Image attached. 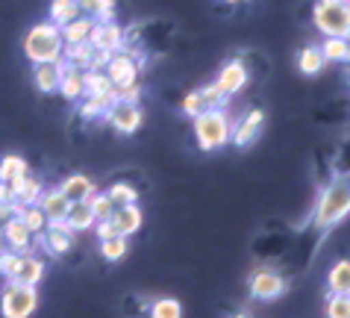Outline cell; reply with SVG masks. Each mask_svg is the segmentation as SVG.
Returning <instances> with one entry per match:
<instances>
[{
    "instance_id": "obj_1",
    "label": "cell",
    "mask_w": 350,
    "mask_h": 318,
    "mask_svg": "<svg viewBox=\"0 0 350 318\" xmlns=\"http://www.w3.org/2000/svg\"><path fill=\"white\" fill-rule=\"evenodd\" d=\"M194 139H198L200 150H221L224 144L232 136V121L224 106H212V109H203L200 115H194Z\"/></svg>"
},
{
    "instance_id": "obj_2",
    "label": "cell",
    "mask_w": 350,
    "mask_h": 318,
    "mask_svg": "<svg viewBox=\"0 0 350 318\" xmlns=\"http://www.w3.org/2000/svg\"><path fill=\"white\" fill-rule=\"evenodd\" d=\"M62 30L53 21L36 24L24 38V53L33 65L42 62H59L62 59Z\"/></svg>"
},
{
    "instance_id": "obj_3",
    "label": "cell",
    "mask_w": 350,
    "mask_h": 318,
    "mask_svg": "<svg viewBox=\"0 0 350 318\" xmlns=\"http://www.w3.org/2000/svg\"><path fill=\"white\" fill-rule=\"evenodd\" d=\"M350 215V183L336 180L333 186L324 189V195L318 200L315 209V224L318 227H333L338 221H345Z\"/></svg>"
},
{
    "instance_id": "obj_4",
    "label": "cell",
    "mask_w": 350,
    "mask_h": 318,
    "mask_svg": "<svg viewBox=\"0 0 350 318\" xmlns=\"http://www.w3.org/2000/svg\"><path fill=\"white\" fill-rule=\"evenodd\" d=\"M38 286H24L15 280H6L0 292V313L3 318H30L38 310Z\"/></svg>"
},
{
    "instance_id": "obj_5",
    "label": "cell",
    "mask_w": 350,
    "mask_h": 318,
    "mask_svg": "<svg viewBox=\"0 0 350 318\" xmlns=\"http://www.w3.org/2000/svg\"><path fill=\"white\" fill-rule=\"evenodd\" d=\"M312 21L318 27V33L350 38V0H338V3H324V0H318Z\"/></svg>"
},
{
    "instance_id": "obj_6",
    "label": "cell",
    "mask_w": 350,
    "mask_h": 318,
    "mask_svg": "<svg viewBox=\"0 0 350 318\" xmlns=\"http://www.w3.org/2000/svg\"><path fill=\"white\" fill-rule=\"evenodd\" d=\"M106 121H109V127L118 130L121 136H133V133L142 127L144 115H142V109H139V103L115 101L109 109H106Z\"/></svg>"
},
{
    "instance_id": "obj_7",
    "label": "cell",
    "mask_w": 350,
    "mask_h": 318,
    "mask_svg": "<svg viewBox=\"0 0 350 318\" xmlns=\"http://www.w3.org/2000/svg\"><path fill=\"white\" fill-rule=\"evenodd\" d=\"M286 292V280L280 277L277 271H271V268H259V271L250 277V295L256 297V301H274Z\"/></svg>"
},
{
    "instance_id": "obj_8",
    "label": "cell",
    "mask_w": 350,
    "mask_h": 318,
    "mask_svg": "<svg viewBox=\"0 0 350 318\" xmlns=\"http://www.w3.org/2000/svg\"><path fill=\"white\" fill-rule=\"evenodd\" d=\"M106 77L112 80L115 89H121V85H133V83H139V62H135L130 53H118V56L112 53L109 65H106Z\"/></svg>"
},
{
    "instance_id": "obj_9",
    "label": "cell",
    "mask_w": 350,
    "mask_h": 318,
    "mask_svg": "<svg viewBox=\"0 0 350 318\" xmlns=\"http://www.w3.org/2000/svg\"><path fill=\"white\" fill-rule=\"evenodd\" d=\"M89 42L94 44V51L118 53L121 44H124V30L115 21H94V30L89 36Z\"/></svg>"
},
{
    "instance_id": "obj_10",
    "label": "cell",
    "mask_w": 350,
    "mask_h": 318,
    "mask_svg": "<svg viewBox=\"0 0 350 318\" xmlns=\"http://www.w3.org/2000/svg\"><path fill=\"white\" fill-rule=\"evenodd\" d=\"M262 127H265V112H262V109H250L245 118H241L239 127H232L230 142L236 144V148H250V144L259 139Z\"/></svg>"
},
{
    "instance_id": "obj_11",
    "label": "cell",
    "mask_w": 350,
    "mask_h": 318,
    "mask_svg": "<svg viewBox=\"0 0 350 318\" xmlns=\"http://www.w3.org/2000/svg\"><path fill=\"white\" fill-rule=\"evenodd\" d=\"M215 85H218V92L224 94V98H230V94H239V92L247 85V68H245V65H241L239 59L227 62V65L221 68Z\"/></svg>"
},
{
    "instance_id": "obj_12",
    "label": "cell",
    "mask_w": 350,
    "mask_h": 318,
    "mask_svg": "<svg viewBox=\"0 0 350 318\" xmlns=\"http://www.w3.org/2000/svg\"><path fill=\"white\" fill-rule=\"evenodd\" d=\"M68 68V62L59 59V62H42L36 65L33 71V80H36V89L51 94V92H59V80H62V71Z\"/></svg>"
},
{
    "instance_id": "obj_13",
    "label": "cell",
    "mask_w": 350,
    "mask_h": 318,
    "mask_svg": "<svg viewBox=\"0 0 350 318\" xmlns=\"http://www.w3.org/2000/svg\"><path fill=\"white\" fill-rule=\"evenodd\" d=\"M3 236H6L9 250H15V254H30V250H33V233L27 230V224L21 218L6 221V224H3Z\"/></svg>"
},
{
    "instance_id": "obj_14",
    "label": "cell",
    "mask_w": 350,
    "mask_h": 318,
    "mask_svg": "<svg viewBox=\"0 0 350 318\" xmlns=\"http://www.w3.org/2000/svg\"><path fill=\"white\" fill-rule=\"evenodd\" d=\"M112 224L118 230V236H133V233H139L142 224H144V212L139 209V204L118 207L112 215Z\"/></svg>"
},
{
    "instance_id": "obj_15",
    "label": "cell",
    "mask_w": 350,
    "mask_h": 318,
    "mask_svg": "<svg viewBox=\"0 0 350 318\" xmlns=\"http://www.w3.org/2000/svg\"><path fill=\"white\" fill-rule=\"evenodd\" d=\"M12 280L15 283H24V286H38V283L44 280V263L38 256H33V254H21Z\"/></svg>"
},
{
    "instance_id": "obj_16",
    "label": "cell",
    "mask_w": 350,
    "mask_h": 318,
    "mask_svg": "<svg viewBox=\"0 0 350 318\" xmlns=\"http://www.w3.org/2000/svg\"><path fill=\"white\" fill-rule=\"evenodd\" d=\"M65 224L74 230V233H83V230H92L97 221H94V212L89 200H71L68 207V215H65Z\"/></svg>"
},
{
    "instance_id": "obj_17",
    "label": "cell",
    "mask_w": 350,
    "mask_h": 318,
    "mask_svg": "<svg viewBox=\"0 0 350 318\" xmlns=\"http://www.w3.org/2000/svg\"><path fill=\"white\" fill-rule=\"evenodd\" d=\"M38 207H42L47 221H65L71 200H68L59 189H47V191H42V198H38Z\"/></svg>"
},
{
    "instance_id": "obj_18",
    "label": "cell",
    "mask_w": 350,
    "mask_h": 318,
    "mask_svg": "<svg viewBox=\"0 0 350 318\" xmlns=\"http://www.w3.org/2000/svg\"><path fill=\"white\" fill-rule=\"evenodd\" d=\"M59 92L65 94L68 101H80V98H85V71H83V68H74V65H68V68L62 71Z\"/></svg>"
},
{
    "instance_id": "obj_19",
    "label": "cell",
    "mask_w": 350,
    "mask_h": 318,
    "mask_svg": "<svg viewBox=\"0 0 350 318\" xmlns=\"http://www.w3.org/2000/svg\"><path fill=\"white\" fill-rule=\"evenodd\" d=\"M59 30H62V42H65V44L89 42V36H92V30H94V18L80 15V18H74V21H68L65 27H59Z\"/></svg>"
},
{
    "instance_id": "obj_20",
    "label": "cell",
    "mask_w": 350,
    "mask_h": 318,
    "mask_svg": "<svg viewBox=\"0 0 350 318\" xmlns=\"http://www.w3.org/2000/svg\"><path fill=\"white\" fill-rule=\"evenodd\" d=\"M59 191H62L68 200H85V198H89L92 191H97V189H94V183L85 177V174H71L68 180H62Z\"/></svg>"
},
{
    "instance_id": "obj_21",
    "label": "cell",
    "mask_w": 350,
    "mask_h": 318,
    "mask_svg": "<svg viewBox=\"0 0 350 318\" xmlns=\"http://www.w3.org/2000/svg\"><path fill=\"white\" fill-rule=\"evenodd\" d=\"M329 295H350V259H338L327 274Z\"/></svg>"
},
{
    "instance_id": "obj_22",
    "label": "cell",
    "mask_w": 350,
    "mask_h": 318,
    "mask_svg": "<svg viewBox=\"0 0 350 318\" xmlns=\"http://www.w3.org/2000/svg\"><path fill=\"white\" fill-rule=\"evenodd\" d=\"M321 53H324V59H327V62H350V38L324 36Z\"/></svg>"
},
{
    "instance_id": "obj_23",
    "label": "cell",
    "mask_w": 350,
    "mask_h": 318,
    "mask_svg": "<svg viewBox=\"0 0 350 318\" xmlns=\"http://www.w3.org/2000/svg\"><path fill=\"white\" fill-rule=\"evenodd\" d=\"M94 59V44L92 42H80V44H65V62L74 68L89 71V65Z\"/></svg>"
},
{
    "instance_id": "obj_24",
    "label": "cell",
    "mask_w": 350,
    "mask_h": 318,
    "mask_svg": "<svg viewBox=\"0 0 350 318\" xmlns=\"http://www.w3.org/2000/svg\"><path fill=\"white\" fill-rule=\"evenodd\" d=\"M77 6L94 21H115V0H77Z\"/></svg>"
},
{
    "instance_id": "obj_25",
    "label": "cell",
    "mask_w": 350,
    "mask_h": 318,
    "mask_svg": "<svg viewBox=\"0 0 350 318\" xmlns=\"http://www.w3.org/2000/svg\"><path fill=\"white\" fill-rule=\"evenodd\" d=\"M324 65H327V59H324V53H321V47L309 44L297 56V68H300V74H306V77L321 74V71H324Z\"/></svg>"
},
{
    "instance_id": "obj_26",
    "label": "cell",
    "mask_w": 350,
    "mask_h": 318,
    "mask_svg": "<svg viewBox=\"0 0 350 318\" xmlns=\"http://www.w3.org/2000/svg\"><path fill=\"white\" fill-rule=\"evenodd\" d=\"M42 191H44L42 180L33 177V174H27V177H24V183H21V189L15 191V200H18V204H21V207H33V204H38V198H42Z\"/></svg>"
},
{
    "instance_id": "obj_27",
    "label": "cell",
    "mask_w": 350,
    "mask_h": 318,
    "mask_svg": "<svg viewBox=\"0 0 350 318\" xmlns=\"http://www.w3.org/2000/svg\"><path fill=\"white\" fill-rule=\"evenodd\" d=\"M80 6H77V0H53L51 6V21L56 27H65L68 21H74V18H80Z\"/></svg>"
},
{
    "instance_id": "obj_28",
    "label": "cell",
    "mask_w": 350,
    "mask_h": 318,
    "mask_svg": "<svg viewBox=\"0 0 350 318\" xmlns=\"http://www.w3.org/2000/svg\"><path fill=\"white\" fill-rule=\"evenodd\" d=\"M92 204V212H94V221H109L112 215H115V200L106 195V191H92L89 198H85Z\"/></svg>"
},
{
    "instance_id": "obj_29",
    "label": "cell",
    "mask_w": 350,
    "mask_h": 318,
    "mask_svg": "<svg viewBox=\"0 0 350 318\" xmlns=\"http://www.w3.org/2000/svg\"><path fill=\"white\" fill-rule=\"evenodd\" d=\"M30 174V168H27V162L21 157H3L0 159V183H12L18 177Z\"/></svg>"
},
{
    "instance_id": "obj_30",
    "label": "cell",
    "mask_w": 350,
    "mask_h": 318,
    "mask_svg": "<svg viewBox=\"0 0 350 318\" xmlns=\"http://www.w3.org/2000/svg\"><path fill=\"white\" fill-rule=\"evenodd\" d=\"M127 250H130L127 236H112V239H103L100 242V254H103V259H109V263H121V259L127 256Z\"/></svg>"
},
{
    "instance_id": "obj_31",
    "label": "cell",
    "mask_w": 350,
    "mask_h": 318,
    "mask_svg": "<svg viewBox=\"0 0 350 318\" xmlns=\"http://www.w3.org/2000/svg\"><path fill=\"white\" fill-rule=\"evenodd\" d=\"M85 94H115V85L106 71H85Z\"/></svg>"
},
{
    "instance_id": "obj_32",
    "label": "cell",
    "mask_w": 350,
    "mask_h": 318,
    "mask_svg": "<svg viewBox=\"0 0 350 318\" xmlns=\"http://www.w3.org/2000/svg\"><path fill=\"white\" fill-rule=\"evenodd\" d=\"M150 318H183V304L177 297H159L150 306Z\"/></svg>"
},
{
    "instance_id": "obj_33",
    "label": "cell",
    "mask_w": 350,
    "mask_h": 318,
    "mask_svg": "<svg viewBox=\"0 0 350 318\" xmlns=\"http://www.w3.org/2000/svg\"><path fill=\"white\" fill-rule=\"evenodd\" d=\"M21 221L27 224V230L36 236V233H44V227H47V215L42 212V207L33 204V207H24L21 212Z\"/></svg>"
},
{
    "instance_id": "obj_34",
    "label": "cell",
    "mask_w": 350,
    "mask_h": 318,
    "mask_svg": "<svg viewBox=\"0 0 350 318\" xmlns=\"http://www.w3.org/2000/svg\"><path fill=\"white\" fill-rule=\"evenodd\" d=\"M106 195L115 200V207H127V204H135V200H139V191H135L130 183H115Z\"/></svg>"
},
{
    "instance_id": "obj_35",
    "label": "cell",
    "mask_w": 350,
    "mask_h": 318,
    "mask_svg": "<svg viewBox=\"0 0 350 318\" xmlns=\"http://www.w3.org/2000/svg\"><path fill=\"white\" fill-rule=\"evenodd\" d=\"M327 318H350V295H329Z\"/></svg>"
},
{
    "instance_id": "obj_36",
    "label": "cell",
    "mask_w": 350,
    "mask_h": 318,
    "mask_svg": "<svg viewBox=\"0 0 350 318\" xmlns=\"http://www.w3.org/2000/svg\"><path fill=\"white\" fill-rule=\"evenodd\" d=\"M18 259H21V254H15V250H3L0 254V277H6V280H12L15 268H18Z\"/></svg>"
},
{
    "instance_id": "obj_37",
    "label": "cell",
    "mask_w": 350,
    "mask_h": 318,
    "mask_svg": "<svg viewBox=\"0 0 350 318\" xmlns=\"http://www.w3.org/2000/svg\"><path fill=\"white\" fill-rule=\"evenodd\" d=\"M203 109H206V103H203V98H200V89H198V92H189L186 98H183V112H186L189 118L200 115Z\"/></svg>"
},
{
    "instance_id": "obj_38",
    "label": "cell",
    "mask_w": 350,
    "mask_h": 318,
    "mask_svg": "<svg viewBox=\"0 0 350 318\" xmlns=\"http://www.w3.org/2000/svg\"><path fill=\"white\" fill-rule=\"evenodd\" d=\"M200 98H203V103H206V109H212V106H227V98H224V94L218 92L215 83L203 85V89H200Z\"/></svg>"
},
{
    "instance_id": "obj_39",
    "label": "cell",
    "mask_w": 350,
    "mask_h": 318,
    "mask_svg": "<svg viewBox=\"0 0 350 318\" xmlns=\"http://www.w3.org/2000/svg\"><path fill=\"white\" fill-rule=\"evenodd\" d=\"M115 94H118V101L139 103V98H142V85H139V83H133V85H121V89H115Z\"/></svg>"
},
{
    "instance_id": "obj_40",
    "label": "cell",
    "mask_w": 350,
    "mask_h": 318,
    "mask_svg": "<svg viewBox=\"0 0 350 318\" xmlns=\"http://www.w3.org/2000/svg\"><path fill=\"white\" fill-rule=\"evenodd\" d=\"M97 239H100V242H103V239H112V236H118V230H115V224H112V218L109 221H97Z\"/></svg>"
},
{
    "instance_id": "obj_41",
    "label": "cell",
    "mask_w": 350,
    "mask_h": 318,
    "mask_svg": "<svg viewBox=\"0 0 350 318\" xmlns=\"http://www.w3.org/2000/svg\"><path fill=\"white\" fill-rule=\"evenodd\" d=\"M9 200H15L12 189H9V183H0V204H9Z\"/></svg>"
},
{
    "instance_id": "obj_42",
    "label": "cell",
    "mask_w": 350,
    "mask_h": 318,
    "mask_svg": "<svg viewBox=\"0 0 350 318\" xmlns=\"http://www.w3.org/2000/svg\"><path fill=\"white\" fill-rule=\"evenodd\" d=\"M9 245H6V236H3V227H0V254H3V250H6Z\"/></svg>"
},
{
    "instance_id": "obj_43",
    "label": "cell",
    "mask_w": 350,
    "mask_h": 318,
    "mask_svg": "<svg viewBox=\"0 0 350 318\" xmlns=\"http://www.w3.org/2000/svg\"><path fill=\"white\" fill-rule=\"evenodd\" d=\"M224 3H247V0H224Z\"/></svg>"
},
{
    "instance_id": "obj_44",
    "label": "cell",
    "mask_w": 350,
    "mask_h": 318,
    "mask_svg": "<svg viewBox=\"0 0 350 318\" xmlns=\"http://www.w3.org/2000/svg\"><path fill=\"white\" fill-rule=\"evenodd\" d=\"M232 318H250L247 313H239V315H232Z\"/></svg>"
},
{
    "instance_id": "obj_45",
    "label": "cell",
    "mask_w": 350,
    "mask_h": 318,
    "mask_svg": "<svg viewBox=\"0 0 350 318\" xmlns=\"http://www.w3.org/2000/svg\"><path fill=\"white\" fill-rule=\"evenodd\" d=\"M324 3H338V0H324Z\"/></svg>"
}]
</instances>
